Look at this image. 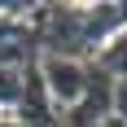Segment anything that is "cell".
I'll return each mask as SVG.
<instances>
[{"label": "cell", "instance_id": "cell-1", "mask_svg": "<svg viewBox=\"0 0 127 127\" xmlns=\"http://www.w3.org/2000/svg\"><path fill=\"white\" fill-rule=\"evenodd\" d=\"M35 79L44 88V96L57 101V105H79L83 92H88V66L79 57H53V53H44Z\"/></svg>", "mask_w": 127, "mask_h": 127}, {"label": "cell", "instance_id": "cell-2", "mask_svg": "<svg viewBox=\"0 0 127 127\" xmlns=\"http://www.w3.org/2000/svg\"><path fill=\"white\" fill-rule=\"evenodd\" d=\"M96 70L110 75L114 83H127V26L123 22L96 44Z\"/></svg>", "mask_w": 127, "mask_h": 127}, {"label": "cell", "instance_id": "cell-3", "mask_svg": "<svg viewBox=\"0 0 127 127\" xmlns=\"http://www.w3.org/2000/svg\"><path fill=\"white\" fill-rule=\"evenodd\" d=\"M22 83L26 79H18L9 66H0V96H4V101H18V96H22Z\"/></svg>", "mask_w": 127, "mask_h": 127}, {"label": "cell", "instance_id": "cell-4", "mask_svg": "<svg viewBox=\"0 0 127 127\" xmlns=\"http://www.w3.org/2000/svg\"><path fill=\"white\" fill-rule=\"evenodd\" d=\"M114 9H118V22L127 26V4H114Z\"/></svg>", "mask_w": 127, "mask_h": 127}]
</instances>
